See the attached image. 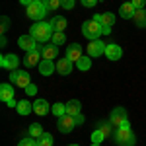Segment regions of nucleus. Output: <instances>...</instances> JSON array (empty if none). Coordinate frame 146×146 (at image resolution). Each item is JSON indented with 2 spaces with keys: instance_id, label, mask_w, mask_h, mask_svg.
Returning a JSON list of instances; mask_svg holds the SVG:
<instances>
[{
  "instance_id": "11",
  "label": "nucleus",
  "mask_w": 146,
  "mask_h": 146,
  "mask_svg": "<svg viewBox=\"0 0 146 146\" xmlns=\"http://www.w3.org/2000/svg\"><path fill=\"white\" fill-rule=\"evenodd\" d=\"M18 64H20V58L16 55H4L0 58V66L6 68V70H16Z\"/></svg>"
},
{
  "instance_id": "12",
  "label": "nucleus",
  "mask_w": 146,
  "mask_h": 146,
  "mask_svg": "<svg viewBox=\"0 0 146 146\" xmlns=\"http://www.w3.org/2000/svg\"><path fill=\"white\" fill-rule=\"evenodd\" d=\"M92 20H96V22L101 23V27H111L113 23H115V14H109V12H105V14H96Z\"/></svg>"
},
{
  "instance_id": "2",
  "label": "nucleus",
  "mask_w": 146,
  "mask_h": 146,
  "mask_svg": "<svg viewBox=\"0 0 146 146\" xmlns=\"http://www.w3.org/2000/svg\"><path fill=\"white\" fill-rule=\"evenodd\" d=\"M115 142L119 146H135L136 136L133 135V129H131L129 123H125L115 129Z\"/></svg>"
},
{
  "instance_id": "18",
  "label": "nucleus",
  "mask_w": 146,
  "mask_h": 146,
  "mask_svg": "<svg viewBox=\"0 0 146 146\" xmlns=\"http://www.w3.org/2000/svg\"><path fill=\"white\" fill-rule=\"evenodd\" d=\"M135 6L131 4V2H123L121 4V8H119V14H121V18L123 20H131V18H135Z\"/></svg>"
},
{
  "instance_id": "8",
  "label": "nucleus",
  "mask_w": 146,
  "mask_h": 146,
  "mask_svg": "<svg viewBox=\"0 0 146 146\" xmlns=\"http://www.w3.org/2000/svg\"><path fill=\"white\" fill-rule=\"evenodd\" d=\"M105 49H107V45H105L103 41H100V39H94V41H90V43H88V56L96 58V56L105 55Z\"/></svg>"
},
{
  "instance_id": "42",
  "label": "nucleus",
  "mask_w": 146,
  "mask_h": 146,
  "mask_svg": "<svg viewBox=\"0 0 146 146\" xmlns=\"http://www.w3.org/2000/svg\"><path fill=\"white\" fill-rule=\"evenodd\" d=\"M20 2H22L23 6H25V8H27V6H29V4H33L35 0H20Z\"/></svg>"
},
{
  "instance_id": "7",
  "label": "nucleus",
  "mask_w": 146,
  "mask_h": 146,
  "mask_svg": "<svg viewBox=\"0 0 146 146\" xmlns=\"http://www.w3.org/2000/svg\"><path fill=\"white\" fill-rule=\"evenodd\" d=\"M41 49L43 47L39 45L35 51H29V53H25V58H23V64L25 68H31V66H39V62L43 60V56H41Z\"/></svg>"
},
{
  "instance_id": "39",
  "label": "nucleus",
  "mask_w": 146,
  "mask_h": 146,
  "mask_svg": "<svg viewBox=\"0 0 146 146\" xmlns=\"http://www.w3.org/2000/svg\"><path fill=\"white\" fill-rule=\"evenodd\" d=\"M84 121H86V119H84V115H82V113L74 117V123H76V125H84Z\"/></svg>"
},
{
  "instance_id": "44",
  "label": "nucleus",
  "mask_w": 146,
  "mask_h": 146,
  "mask_svg": "<svg viewBox=\"0 0 146 146\" xmlns=\"http://www.w3.org/2000/svg\"><path fill=\"white\" fill-rule=\"evenodd\" d=\"M92 146H101V144H92Z\"/></svg>"
},
{
  "instance_id": "32",
  "label": "nucleus",
  "mask_w": 146,
  "mask_h": 146,
  "mask_svg": "<svg viewBox=\"0 0 146 146\" xmlns=\"http://www.w3.org/2000/svg\"><path fill=\"white\" fill-rule=\"evenodd\" d=\"M43 4H45V8L49 12H55L60 6V0H43Z\"/></svg>"
},
{
  "instance_id": "41",
  "label": "nucleus",
  "mask_w": 146,
  "mask_h": 146,
  "mask_svg": "<svg viewBox=\"0 0 146 146\" xmlns=\"http://www.w3.org/2000/svg\"><path fill=\"white\" fill-rule=\"evenodd\" d=\"M0 45H2V47L8 45V39H6V35H2V37H0Z\"/></svg>"
},
{
  "instance_id": "25",
  "label": "nucleus",
  "mask_w": 146,
  "mask_h": 146,
  "mask_svg": "<svg viewBox=\"0 0 146 146\" xmlns=\"http://www.w3.org/2000/svg\"><path fill=\"white\" fill-rule=\"evenodd\" d=\"M51 111H53V115H55L56 119H58V117H64V115H66V103H60V101H56L55 105L51 107Z\"/></svg>"
},
{
  "instance_id": "33",
  "label": "nucleus",
  "mask_w": 146,
  "mask_h": 146,
  "mask_svg": "<svg viewBox=\"0 0 146 146\" xmlns=\"http://www.w3.org/2000/svg\"><path fill=\"white\" fill-rule=\"evenodd\" d=\"M18 146H37V140L29 136V138H23V140H20V144H18Z\"/></svg>"
},
{
  "instance_id": "35",
  "label": "nucleus",
  "mask_w": 146,
  "mask_h": 146,
  "mask_svg": "<svg viewBox=\"0 0 146 146\" xmlns=\"http://www.w3.org/2000/svg\"><path fill=\"white\" fill-rule=\"evenodd\" d=\"M131 4L135 6V10H144L146 0H131Z\"/></svg>"
},
{
  "instance_id": "9",
  "label": "nucleus",
  "mask_w": 146,
  "mask_h": 146,
  "mask_svg": "<svg viewBox=\"0 0 146 146\" xmlns=\"http://www.w3.org/2000/svg\"><path fill=\"white\" fill-rule=\"evenodd\" d=\"M74 117H70V115H64V117H58V121H56V129H58V133H62V135H68L72 129H74Z\"/></svg>"
},
{
  "instance_id": "38",
  "label": "nucleus",
  "mask_w": 146,
  "mask_h": 146,
  "mask_svg": "<svg viewBox=\"0 0 146 146\" xmlns=\"http://www.w3.org/2000/svg\"><path fill=\"white\" fill-rule=\"evenodd\" d=\"M8 25H10V20H8V18L4 16V18H2V35L6 33V29H8Z\"/></svg>"
},
{
  "instance_id": "13",
  "label": "nucleus",
  "mask_w": 146,
  "mask_h": 146,
  "mask_svg": "<svg viewBox=\"0 0 146 146\" xmlns=\"http://www.w3.org/2000/svg\"><path fill=\"white\" fill-rule=\"evenodd\" d=\"M105 56H107L109 60H119V58L123 56V49L117 45V43H109L107 49H105Z\"/></svg>"
},
{
  "instance_id": "36",
  "label": "nucleus",
  "mask_w": 146,
  "mask_h": 146,
  "mask_svg": "<svg viewBox=\"0 0 146 146\" xmlns=\"http://www.w3.org/2000/svg\"><path fill=\"white\" fill-rule=\"evenodd\" d=\"M80 2H82V6H86V8H94L100 0H80Z\"/></svg>"
},
{
  "instance_id": "6",
  "label": "nucleus",
  "mask_w": 146,
  "mask_h": 146,
  "mask_svg": "<svg viewBox=\"0 0 146 146\" xmlns=\"http://www.w3.org/2000/svg\"><path fill=\"white\" fill-rule=\"evenodd\" d=\"M109 123L113 127H121V125L129 123V119H127V109L125 107H115L109 115Z\"/></svg>"
},
{
  "instance_id": "27",
  "label": "nucleus",
  "mask_w": 146,
  "mask_h": 146,
  "mask_svg": "<svg viewBox=\"0 0 146 146\" xmlns=\"http://www.w3.org/2000/svg\"><path fill=\"white\" fill-rule=\"evenodd\" d=\"M37 146H53V136L49 135V133H43L37 138Z\"/></svg>"
},
{
  "instance_id": "37",
  "label": "nucleus",
  "mask_w": 146,
  "mask_h": 146,
  "mask_svg": "<svg viewBox=\"0 0 146 146\" xmlns=\"http://www.w3.org/2000/svg\"><path fill=\"white\" fill-rule=\"evenodd\" d=\"M25 94H27V96H35V94H37V86H35V84H29V86L25 88Z\"/></svg>"
},
{
  "instance_id": "31",
  "label": "nucleus",
  "mask_w": 146,
  "mask_h": 146,
  "mask_svg": "<svg viewBox=\"0 0 146 146\" xmlns=\"http://www.w3.org/2000/svg\"><path fill=\"white\" fill-rule=\"evenodd\" d=\"M111 127H113V125L109 123V121H107V123H105V121H100V123H98V129H100V131H101L105 136L111 135Z\"/></svg>"
},
{
  "instance_id": "5",
  "label": "nucleus",
  "mask_w": 146,
  "mask_h": 146,
  "mask_svg": "<svg viewBox=\"0 0 146 146\" xmlns=\"http://www.w3.org/2000/svg\"><path fill=\"white\" fill-rule=\"evenodd\" d=\"M10 82L12 84H16L18 88H27L29 84H31V80H29V74H27V70H10Z\"/></svg>"
},
{
  "instance_id": "17",
  "label": "nucleus",
  "mask_w": 146,
  "mask_h": 146,
  "mask_svg": "<svg viewBox=\"0 0 146 146\" xmlns=\"http://www.w3.org/2000/svg\"><path fill=\"white\" fill-rule=\"evenodd\" d=\"M41 56H43V58H47V60H53V58H56V56H58V47L53 45V43L45 45L43 49H41Z\"/></svg>"
},
{
  "instance_id": "15",
  "label": "nucleus",
  "mask_w": 146,
  "mask_h": 146,
  "mask_svg": "<svg viewBox=\"0 0 146 146\" xmlns=\"http://www.w3.org/2000/svg\"><path fill=\"white\" fill-rule=\"evenodd\" d=\"M66 58H70L72 62L80 60V58H82V47H80L78 43H72V45H68V49H66Z\"/></svg>"
},
{
  "instance_id": "26",
  "label": "nucleus",
  "mask_w": 146,
  "mask_h": 146,
  "mask_svg": "<svg viewBox=\"0 0 146 146\" xmlns=\"http://www.w3.org/2000/svg\"><path fill=\"white\" fill-rule=\"evenodd\" d=\"M90 66H92V58H90V56H82L80 60H76V68L82 70V72L90 70Z\"/></svg>"
},
{
  "instance_id": "22",
  "label": "nucleus",
  "mask_w": 146,
  "mask_h": 146,
  "mask_svg": "<svg viewBox=\"0 0 146 146\" xmlns=\"http://www.w3.org/2000/svg\"><path fill=\"white\" fill-rule=\"evenodd\" d=\"M66 18H62V16H55L53 20H51V25H53V29L55 31H64V27H66Z\"/></svg>"
},
{
  "instance_id": "34",
  "label": "nucleus",
  "mask_w": 146,
  "mask_h": 146,
  "mask_svg": "<svg viewBox=\"0 0 146 146\" xmlns=\"http://www.w3.org/2000/svg\"><path fill=\"white\" fill-rule=\"evenodd\" d=\"M74 4H76V0H60V6H62L64 10H72Z\"/></svg>"
},
{
  "instance_id": "40",
  "label": "nucleus",
  "mask_w": 146,
  "mask_h": 146,
  "mask_svg": "<svg viewBox=\"0 0 146 146\" xmlns=\"http://www.w3.org/2000/svg\"><path fill=\"white\" fill-rule=\"evenodd\" d=\"M18 103H20V101H16V100H10V101H6V105H8V107H18Z\"/></svg>"
},
{
  "instance_id": "1",
  "label": "nucleus",
  "mask_w": 146,
  "mask_h": 146,
  "mask_svg": "<svg viewBox=\"0 0 146 146\" xmlns=\"http://www.w3.org/2000/svg\"><path fill=\"white\" fill-rule=\"evenodd\" d=\"M29 35L33 37L37 43H47L49 39H53L55 29H53L51 22H37L29 27Z\"/></svg>"
},
{
  "instance_id": "29",
  "label": "nucleus",
  "mask_w": 146,
  "mask_h": 146,
  "mask_svg": "<svg viewBox=\"0 0 146 146\" xmlns=\"http://www.w3.org/2000/svg\"><path fill=\"white\" fill-rule=\"evenodd\" d=\"M105 138H107V136L103 135L100 129H96V131L92 133V144H101V142H103Z\"/></svg>"
},
{
  "instance_id": "23",
  "label": "nucleus",
  "mask_w": 146,
  "mask_h": 146,
  "mask_svg": "<svg viewBox=\"0 0 146 146\" xmlns=\"http://www.w3.org/2000/svg\"><path fill=\"white\" fill-rule=\"evenodd\" d=\"M16 109H18V113H20V115H23V117H25V115H29V113L33 111V103H29L27 100H23V101H20V103H18V107H16Z\"/></svg>"
},
{
  "instance_id": "16",
  "label": "nucleus",
  "mask_w": 146,
  "mask_h": 146,
  "mask_svg": "<svg viewBox=\"0 0 146 146\" xmlns=\"http://www.w3.org/2000/svg\"><path fill=\"white\" fill-rule=\"evenodd\" d=\"M55 70H56V62H53V60H47V58H43V60L39 62V72H41L43 76H51Z\"/></svg>"
},
{
  "instance_id": "28",
  "label": "nucleus",
  "mask_w": 146,
  "mask_h": 146,
  "mask_svg": "<svg viewBox=\"0 0 146 146\" xmlns=\"http://www.w3.org/2000/svg\"><path fill=\"white\" fill-rule=\"evenodd\" d=\"M53 45L56 47H60L62 43H66V35H64V31H55V35H53Z\"/></svg>"
},
{
  "instance_id": "3",
  "label": "nucleus",
  "mask_w": 146,
  "mask_h": 146,
  "mask_svg": "<svg viewBox=\"0 0 146 146\" xmlns=\"http://www.w3.org/2000/svg\"><path fill=\"white\" fill-rule=\"evenodd\" d=\"M101 33H103V27H101L100 22H96V20H88V22L82 23V35H84L88 41L100 39Z\"/></svg>"
},
{
  "instance_id": "10",
  "label": "nucleus",
  "mask_w": 146,
  "mask_h": 146,
  "mask_svg": "<svg viewBox=\"0 0 146 146\" xmlns=\"http://www.w3.org/2000/svg\"><path fill=\"white\" fill-rule=\"evenodd\" d=\"M18 45L22 47L25 53H29V51H35V49L39 47V43H37V41H35L29 33H27V35H22V37L18 39Z\"/></svg>"
},
{
  "instance_id": "43",
  "label": "nucleus",
  "mask_w": 146,
  "mask_h": 146,
  "mask_svg": "<svg viewBox=\"0 0 146 146\" xmlns=\"http://www.w3.org/2000/svg\"><path fill=\"white\" fill-rule=\"evenodd\" d=\"M68 146H80V144H68Z\"/></svg>"
},
{
  "instance_id": "21",
  "label": "nucleus",
  "mask_w": 146,
  "mask_h": 146,
  "mask_svg": "<svg viewBox=\"0 0 146 146\" xmlns=\"http://www.w3.org/2000/svg\"><path fill=\"white\" fill-rule=\"evenodd\" d=\"M33 111L37 113V115H41V117H43V115L49 113V103H47L45 100H37L33 103Z\"/></svg>"
},
{
  "instance_id": "4",
  "label": "nucleus",
  "mask_w": 146,
  "mask_h": 146,
  "mask_svg": "<svg viewBox=\"0 0 146 146\" xmlns=\"http://www.w3.org/2000/svg\"><path fill=\"white\" fill-rule=\"evenodd\" d=\"M47 8L43 2H39V0H35L33 4H29L27 8H25V14H27V18L29 20H35V22H43V18H45L47 14Z\"/></svg>"
},
{
  "instance_id": "24",
  "label": "nucleus",
  "mask_w": 146,
  "mask_h": 146,
  "mask_svg": "<svg viewBox=\"0 0 146 146\" xmlns=\"http://www.w3.org/2000/svg\"><path fill=\"white\" fill-rule=\"evenodd\" d=\"M135 23H136V27H146V10H136L135 12Z\"/></svg>"
},
{
  "instance_id": "45",
  "label": "nucleus",
  "mask_w": 146,
  "mask_h": 146,
  "mask_svg": "<svg viewBox=\"0 0 146 146\" xmlns=\"http://www.w3.org/2000/svg\"><path fill=\"white\" fill-rule=\"evenodd\" d=\"M39 2H43V0H39Z\"/></svg>"
},
{
  "instance_id": "20",
  "label": "nucleus",
  "mask_w": 146,
  "mask_h": 146,
  "mask_svg": "<svg viewBox=\"0 0 146 146\" xmlns=\"http://www.w3.org/2000/svg\"><path fill=\"white\" fill-rule=\"evenodd\" d=\"M0 100H2V101L14 100V90H12V84H2V86H0Z\"/></svg>"
},
{
  "instance_id": "19",
  "label": "nucleus",
  "mask_w": 146,
  "mask_h": 146,
  "mask_svg": "<svg viewBox=\"0 0 146 146\" xmlns=\"http://www.w3.org/2000/svg\"><path fill=\"white\" fill-rule=\"evenodd\" d=\"M80 109H82V105H80L78 100H70L66 103V115H70V117H76V115H80Z\"/></svg>"
},
{
  "instance_id": "30",
  "label": "nucleus",
  "mask_w": 146,
  "mask_h": 146,
  "mask_svg": "<svg viewBox=\"0 0 146 146\" xmlns=\"http://www.w3.org/2000/svg\"><path fill=\"white\" fill-rule=\"evenodd\" d=\"M41 135H43V129H41L39 123H33L29 127V136H31V138H39Z\"/></svg>"
},
{
  "instance_id": "14",
  "label": "nucleus",
  "mask_w": 146,
  "mask_h": 146,
  "mask_svg": "<svg viewBox=\"0 0 146 146\" xmlns=\"http://www.w3.org/2000/svg\"><path fill=\"white\" fill-rule=\"evenodd\" d=\"M56 72L58 74H62V76H66V74H70L72 72V60L70 58H58L56 60Z\"/></svg>"
}]
</instances>
